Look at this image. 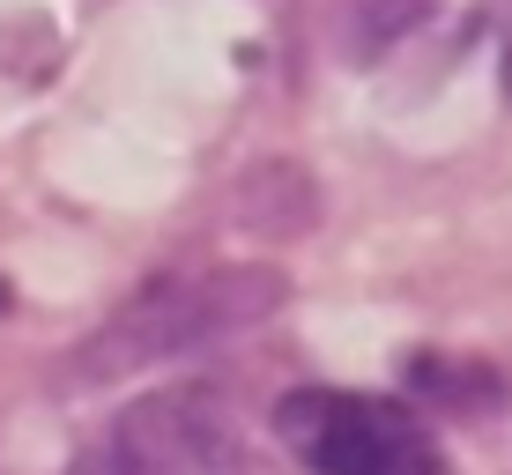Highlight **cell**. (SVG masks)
Wrapping results in <instances>:
<instances>
[{"label":"cell","mask_w":512,"mask_h":475,"mask_svg":"<svg viewBox=\"0 0 512 475\" xmlns=\"http://www.w3.org/2000/svg\"><path fill=\"white\" fill-rule=\"evenodd\" d=\"M282 297H290V283H282L275 268H260V260H231V268H201V275H164V283L134 290L127 305L75 349L67 379L97 386V379L141 372V364L208 349V342H223V334L260 327Z\"/></svg>","instance_id":"6da1fadb"},{"label":"cell","mask_w":512,"mask_h":475,"mask_svg":"<svg viewBox=\"0 0 512 475\" xmlns=\"http://www.w3.org/2000/svg\"><path fill=\"white\" fill-rule=\"evenodd\" d=\"M275 438L305 475H453L431 424L394 394L297 386L275 401Z\"/></svg>","instance_id":"7a4b0ae2"},{"label":"cell","mask_w":512,"mask_h":475,"mask_svg":"<svg viewBox=\"0 0 512 475\" xmlns=\"http://www.w3.org/2000/svg\"><path fill=\"white\" fill-rule=\"evenodd\" d=\"M67 475H245L238 424L208 386H156L127 401Z\"/></svg>","instance_id":"3957f363"},{"label":"cell","mask_w":512,"mask_h":475,"mask_svg":"<svg viewBox=\"0 0 512 475\" xmlns=\"http://www.w3.org/2000/svg\"><path fill=\"white\" fill-rule=\"evenodd\" d=\"M416 386H423V394H438V401H453V409H498V401H505L498 372H483V364L446 372V357H438V349H423V357H416Z\"/></svg>","instance_id":"277c9868"},{"label":"cell","mask_w":512,"mask_h":475,"mask_svg":"<svg viewBox=\"0 0 512 475\" xmlns=\"http://www.w3.org/2000/svg\"><path fill=\"white\" fill-rule=\"evenodd\" d=\"M423 15H431V0H349V45L372 60V52H386L394 38H409Z\"/></svg>","instance_id":"5b68a950"}]
</instances>
